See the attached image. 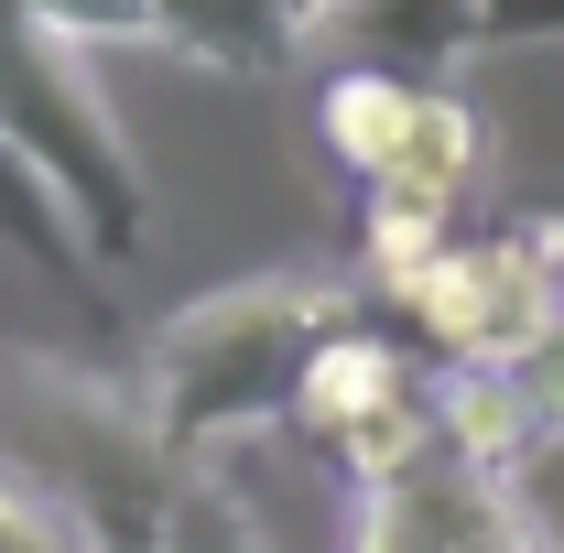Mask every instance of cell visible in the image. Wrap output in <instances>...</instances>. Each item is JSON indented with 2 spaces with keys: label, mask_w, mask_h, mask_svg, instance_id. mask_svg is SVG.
Listing matches in <instances>:
<instances>
[{
  "label": "cell",
  "mask_w": 564,
  "mask_h": 553,
  "mask_svg": "<svg viewBox=\"0 0 564 553\" xmlns=\"http://www.w3.org/2000/svg\"><path fill=\"white\" fill-rule=\"evenodd\" d=\"M348 282H315V272H250V282H217L196 293L152 358H141V413L163 434V456L174 467H217V456H239L250 434H272L293 423V380H304V358L348 326Z\"/></svg>",
  "instance_id": "cell-1"
},
{
  "label": "cell",
  "mask_w": 564,
  "mask_h": 553,
  "mask_svg": "<svg viewBox=\"0 0 564 553\" xmlns=\"http://www.w3.org/2000/svg\"><path fill=\"white\" fill-rule=\"evenodd\" d=\"M0 478L55 499L87 553H163L196 467L163 456L141 391L44 347H0Z\"/></svg>",
  "instance_id": "cell-2"
},
{
  "label": "cell",
  "mask_w": 564,
  "mask_h": 553,
  "mask_svg": "<svg viewBox=\"0 0 564 553\" xmlns=\"http://www.w3.org/2000/svg\"><path fill=\"white\" fill-rule=\"evenodd\" d=\"M0 141L33 163V185L66 207L98 272H131L152 250V174H141L131 131L109 109V87L87 66V44L33 22L22 0H0Z\"/></svg>",
  "instance_id": "cell-3"
},
{
  "label": "cell",
  "mask_w": 564,
  "mask_h": 553,
  "mask_svg": "<svg viewBox=\"0 0 564 553\" xmlns=\"http://www.w3.org/2000/svg\"><path fill=\"white\" fill-rule=\"evenodd\" d=\"M348 553H521V521H510L499 478L456 467V456H423L413 478L358 488Z\"/></svg>",
  "instance_id": "cell-4"
},
{
  "label": "cell",
  "mask_w": 564,
  "mask_h": 553,
  "mask_svg": "<svg viewBox=\"0 0 564 553\" xmlns=\"http://www.w3.org/2000/svg\"><path fill=\"white\" fill-rule=\"evenodd\" d=\"M337 66H380V76H445L478 55V0H337L315 33Z\"/></svg>",
  "instance_id": "cell-5"
},
{
  "label": "cell",
  "mask_w": 564,
  "mask_h": 553,
  "mask_svg": "<svg viewBox=\"0 0 564 553\" xmlns=\"http://www.w3.org/2000/svg\"><path fill=\"white\" fill-rule=\"evenodd\" d=\"M413 358H402V337H380V326H337V337L304 358V380H293V423L315 434V445H337L348 423L391 413V402H413Z\"/></svg>",
  "instance_id": "cell-6"
},
{
  "label": "cell",
  "mask_w": 564,
  "mask_h": 553,
  "mask_svg": "<svg viewBox=\"0 0 564 553\" xmlns=\"http://www.w3.org/2000/svg\"><path fill=\"white\" fill-rule=\"evenodd\" d=\"M413 109H423V87H413V76L337 66L326 87H315V141H326V163H337V174L380 185V174L402 163V141H413Z\"/></svg>",
  "instance_id": "cell-7"
},
{
  "label": "cell",
  "mask_w": 564,
  "mask_h": 553,
  "mask_svg": "<svg viewBox=\"0 0 564 553\" xmlns=\"http://www.w3.org/2000/svg\"><path fill=\"white\" fill-rule=\"evenodd\" d=\"M434 445L456 456V467H478V478H510L532 445H543V423L521 402V380L489 369V358H467V369H445L434 380Z\"/></svg>",
  "instance_id": "cell-8"
},
{
  "label": "cell",
  "mask_w": 564,
  "mask_h": 553,
  "mask_svg": "<svg viewBox=\"0 0 564 553\" xmlns=\"http://www.w3.org/2000/svg\"><path fill=\"white\" fill-rule=\"evenodd\" d=\"M315 44V0H174V55L217 76H282Z\"/></svg>",
  "instance_id": "cell-9"
},
{
  "label": "cell",
  "mask_w": 564,
  "mask_h": 553,
  "mask_svg": "<svg viewBox=\"0 0 564 553\" xmlns=\"http://www.w3.org/2000/svg\"><path fill=\"white\" fill-rule=\"evenodd\" d=\"M0 250H11V261H22L33 282L76 293V315H120V304H109V272L87 261V239L66 228V207L33 185V163H22L11 141H0Z\"/></svg>",
  "instance_id": "cell-10"
},
{
  "label": "cell",
  "mask_w": 564,
  "mask_h": 553,
  "mask_svg": "<svg viewBox=\"0 0 564 553\" xmlns=\"http://www.w3.org/2000/svg\"><path fill=\"white\" fill-rule=\"evenodd\" d=\"M445 250H456V207H434L413 185H369V207H358V282H369V293L402 304Z\"/></svg>",
  "instance_id": "cell-11"
},
{
  "label": "cell",
  "mask_w": 564,
  "mask_h": 553,
  "mask_svg": "<svg viewBox=\"0 0 564 553\" xmlns=\"http://www.w3.org/2000/svg\"><path fill=\"white\" fill-rule=\"evenodd\" d=\"M478 174H489V120H478L456 87H423L413 141H402V163H391L380 185H413V196H434V207H467Z\"/></svg>",
  "instance_id": "cell-12"
},
{
  "label": "cell",
  "mask_w": 564,
  "mask_h": 553,
  "mask_svg": "<svg viewBox=\"0 0 564 553\" xmlns=\"http://www.w3.org/2000/svg\"><path fill=\"white\" fill-rule=\"evenodd\" d=\"M402 315H413V337L445 358V369H467V358H489V250L478 239H456L434 272L402 293Z\"/></svg>",
  "instance_id": "cell-13"
},
{
  "label": "cell",
  "mask_w": 564,
  "mask_h": 553,
  "mask_svg": "<svg viewBox=\"0 0 564 553\" xmlns=\"http://www.w3.org/2000/svg\"><path fill=\"white\" fill-rule=\"evenodd\" d=\"M326 467L348 488H391V478H413L423 456H445L434 445V391H413V402H391V413H369V423H348L337 445H315Z\"/></svg>",
  "instance_id": "cell-14"
},
{
  "label": "cell",
  "mask_w": 564,
  "mask_h": 553,
  "mask_svg": "<svg viewBox=\"0 0 564 553\" xmlns=\"http://www.w3.org/2000/svg\"><path fill=\"white\" fill-rule=\"evenodd\" d=\"M163 553H272L261 543V521L239 510V488H185V510H174V532H163Z\"/></svg>",
  "instance_id": "cell-15"
},
{
  "label": "cell",
  "mask_w": 564,
  "mask_h": 553,
  "mask_svg": "<svg viewBox=\"0 0 564 553\" xmlns=\"http://www.w3.org/2000/svg\"><path fill=\"white\" fill-rule=\"evenodd\" d=\"M22 11L76 44H163V0H22Z\"/></svg>",
  "instance_id": "cell-16"
},
{
  "label": "cell",
  "mask_w": 564,
  "mask_h": 553,
  "mask_svg": "<svg viewBox=\"0 0 564 553\" xmlns=\"http://www.w3.org/2000/svg\"><path fill=\"white\" fill-rule=\"evenodd\" d=\"M564 0H478V55H554Z\"/></svg>",
  "instance_id": "cell-17"
},
{
  "label": "cell",
  "mask_w": 564,
  "mask_h": 553,
  "mask_svg": "<svg viewBox=\"0 0 564 553\" xmlns=\"http://www.w3.org/2000/svg\"><path fill=\"white\" fill-rule=\"evenodd\" d=\"M0 553H87V543H76V521L55 499H33L22 478H0Z\"/></svg>",
  "instance_id": "cell-18"
},
{
  "label": "cell",
  "mask_w": 564,
  "mask_h": 553,
  "mask_svg": "<svg viewBox=\"0 0 564 553\" xmlns=\"http://www.w3.org/2000/svg\"><path fill=\"white\" fill-rule=\"evenodd\" d=\"M510 380H521L532 423H543V434H564V315H554L532 347H521V358H510Z\"/></svg>",
  "instance_id": "cell-19"
}]
</instances>
